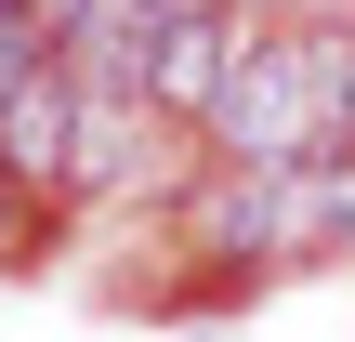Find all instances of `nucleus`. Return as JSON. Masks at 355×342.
Listing matches in <instances>:
<instances>
[{
	"mask_svg": "<svg viewBox=\"0 0 355 342\" xmlns=\"http://www.w3.org/2000/svg\"><path fill=\"white\" fill-rule=\"evenodd\" d=\"M66 158H79V79H66V66H26V79L0 92V171L40 185V171H66Z\"/></svg>",
	"mask_w": 355,
	"mask_h": 342,
	"instance_id": "obj_3",
	"label": "nucleus"
},
{
	"mask_svg": "<svg viewBox=\"0 0 355 342\" xmlns=\"http://www.w3.org/2000/svg\"><path fill=\"white\" fill-rule=\"evenodd\" d=\"M145 26H158V0H92V13L66 26V79H79V92H132Z\"/></svg>",
	"mask_w": 355,
	"mask_h": 342,
	"instance_id": "obj_4",
	"label": "nucleus"
},
{
	"mask_svg": "<svg viewBox=\"0 0 355 342\" xmlns=\"http://www.w3.org/2000/svg\"><path fill=\"white\" fill-rule=\"evenodd\" d=\"M224 53H237V0H158L132 92H145L158 119H198V105H211V79H224Z\"/></svg>",
	"mask_w": 355,
	"mask_h": 342,
	"instance_id": "obj_2",
	"label": "nucleus"
},
{
	"mask_svg": "<svg viewBox=\"0 0 355 342\" xmlns=\"http://www.w3.org/2000/svg\"><path fill=\"white\" fill-rule=\"evenodd\" d=\"M40 13H53V0H0V26H40Z\"/></svg>",
	"mask_w": 355,
	"mask_h": 342,
	"instance_id": "obj_5",
	"label": "nucleus"
},
{
	"mask_svg": "<svg viewBox=\"0 0 355 342\" xmlns=\"http://www.w3.org/2000/svg\"><path fill=\"white\" fill-rule=\"evenodd\" d=\"M211 145L224 158H250V171H290V158H329L355 119V40L343 26H237V53H224V79H211Z\"/></svg>",
	"mask_w": 355,
	"mask_h": 342,
	"instance_id": "obj_1",
	"label": "nucleus"
}]
</instances>
